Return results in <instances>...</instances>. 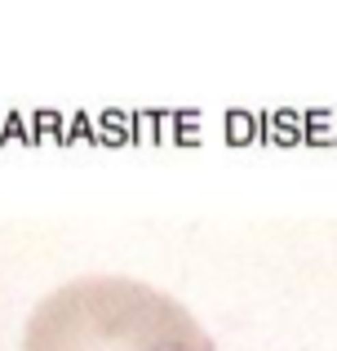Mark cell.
I'll return each mask as SVG.
<instances>
[{
  "label": "cell",
  "instance_id": "1",
  "mask_svg": "<svg viewBox=\"0 0 337 351\" xmlns=\"http://www.w3.org/2000/svg\"><path fill=\"white\" fill-rule=\"evenodd\" d=\"M23 351H217L173 293L138 276H76L36 302Z\"/></svg>",
  "mask_w": 337,
  "mask_h": 351
}]
</instances>
